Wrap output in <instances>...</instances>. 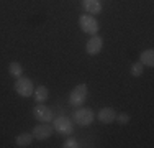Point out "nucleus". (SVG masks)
I'll return each mask as SVG.
<instances>
[{
  "mask_svg": "<svg viewBox=\"0 0 154 148\" xmlns=\"http://www.w3.org/2000/svg\"><path fill=\"white\" fill-rule=\"evenodd\" d=\"M79 27L80 30H82L84 33H89V35H97L98 33V21H97V18L94 17V15H90V13H84V15H80V18H79Z\"/></svg>",
  "mask_w": 154,
  "mask_h": 148,
  "instance_id": "nucleus-1",
  "label": "nucleus"
},
{
  "mask_svg": "<svg viewBox=\"0 0 154 148\" xmlns=\"http://www.w3.org/2000/svg\"><path fill=\"white\" fill-rule=\"evenodd\" d=\"M87 92H89L87 84H77V86L71 91V94H69V104H71L72 107L82 105L87 99Z\"/></svg>",
  "mask_w": 154,
  "mask_h": 148,
  "instance_id": "nucleus-2",
  "label": "nucleus"
},
{
  "mask_svg": "<svg viewBox=\"0 0 154 148\" xmlns=\"http://www.w3.org/2000/svg\"><path fill=\"white\" fill-rule=\"evenodd\" d=\"M13 87H15V92L20 97H31L33 91H35V86H33L31 79H28V77H25V76L17 77Z\"/></svg>",
  "mask_w": 154,
  "mask_h": 148,
  "instance_id": "nucleus-3",
  "label": "nucleus"
},
{
  "mask_svg": "<svg viewBox=\"0 0 154 148\" xmlns=\"http://www.w3.org/2000/svg\"><path fill=\"white\" fill-rule=\"evenodd\" d=\"M74 120H75L77 125H80V127H89V125L95 120V114H94L92 109L79 107L74 112Z\"/></svg>",
  "mask_w": 154,
  "mask_h": 148,
  "instance_id": "nucleus-4",
  "label": "nucleus"
},
{
  "mask_svg": "<svg viewBox=\"0 0 154 148\" xmlns=\"http://www.w3.org/2000/svg\"><path fill=\"white\" fill-rule=\"evenodd\" d=\"M53 132H54V127H53L51 124L39 122V125H36V127L31 130V135H33V138L43 142V140H48V138H49V137L53 135Z\"/></svg>",
  "mask_w": 154,
  "mask_h": 148,
  "instance_id": "nucleus-5",
  "label": "nucleus"
},
{
  "mask_svg": "<svg viewBox=\"0 0 154 148\" xmlns=\"http://www.w3.org/2000/svg\"><path fill=\"white\" fill-rule=\"evenodd\" d=\"M53 127H54V132L61 133V135H71L72 130H74V125L69 118L66 117H57L53 120Z\"/></svg>",
  "mask_w": 154,
  "mask_h": 148,
  "instance_id": "nucleus-6",
  "label": "nucleus"
},
{
  "mask_svg": "<svg viewBox=\"0 0 154 148\" xmlns=\"http://www.w3.org/2000/svg\"><path fill=\"white\" fill-rule=\"evenodd\" d=\"M33 117L38 122L49 124V122H53V110H51L49 107L43 105V104H38V105H35V109H33Z\"/></svg>",
  "mask_w": 154,
  "mask_h": 148,
  "instance_id": "nucleus-7",
  "label": "nucleus"
},
{
  "mask_svg": "<svg viewBox=\"0 0 154 148\" xmlns=\"http://www.w3.org/2000/svg\"><path fill=\"white\" fill-rule=\"evenodd\" d=\"M102 46H103V40L97 35H92V38H90L85 44V51L90 56H95V54H98L102 51Z\"/></svg>",
  "mask_w": 154,
  "mask_h": 148,
  "instance_id": "nucleus-8",
  "label": "nucleus"
},
{
  "mask_svg": "<svg viewBox=\"0 0 154 148\" xmlns=\"http://www.w3.org/2000/svg\"><path fill=\"white\" fill-rule=\"evenodd\" d=\"M97 118L102 122V124H112V122H115V118H116V110L112 109V107H105V109H102L100 112H98Z\"/></svg>",
  "mask_w": 154,
  "mask_h": 148,
  "instance_id": "nucleus-9",
  "label": "nucleus"
},
{
  "mask_svg": "<svg viewBox=\"0 0 154 148\" xmlns=\"http://www.w3.org/2000/svg\"><path fill=\"white\" fill-rule=\"evenodd\" d=\"M82 7H84V10H85L87 13H100L102 12V3H100V0H84L82 2Z\"/></svg>",
  "mask_w": 154,
  "mask_h": 148,
  "instance_id": "nucleus-10",
  "label": "nucleus"
},
{
  "mask_svg": "<svg viewBox=\"0 0 154 148\" xmlns=\"http://www.w3.org/2000/svg\"><path fill=\"white\" fill-rule=\"evenodd\" d=\"M33 97H35L36 104H45L48 101V97H49V91H48L46 86H38L33 91Z\"/></svg>",
  "mask_w": 154,
  "mask_h": 148,
  "instance_id": "nucleus-11",
  "label": "nucleus"
},
{
  "mask_svg": "<svg viewBox=\"0 0 154 148\" xmlns=\"http://www.w3.org/2000/svg\"><path fill=\"white\" fill-rule=\"evenodd\" d=\"M139 63H141L143 66L152 68L154 66V51L152 50H144L141 54H139Z\"/></svg>",
  "mask_w": 154,
  "mask_h": 148,
  "instance_id": "nucleus-12",
  "label": "nucleus"
},
{
  "mask_svg": "<svg viewBox=\"0 0 154 148\" xmlns=\"http://www.w3.org/2000/svg\"><path fill=\"white\" fill-rule=\"evenodd\" d=\"M31 142H33V135H31V133H20V135H17V138H15L17 146H20V148L30 146Z\"/></svg>",
  "mask_w": 154,
  "mask_h": 148,
  "instance_id": "nucleus-13",
  "label": "nucleus"
},
{
  "mask_svg": "<svg viewBox=\"0 0 154 148\" xmlns=\"http://www.w3.org/2000/svg\"><path fill=\"white\" fill-rule=\"evenodd\" d=\"M8 72L12 77H20V76H23V66L18 61H12L8 64Z\"/></svg>",
  "mask_w": 154,
  "mask_h": 148,
  "instance_id": "nucleus-14",
  "label": "nucleus"
},
{
  "mask_svg": "<svg viewBox=\"0 0 154 148\" xmlns=\"http://www.w3.org/2000/svg\"><path fill=\"white\" fill-rule=\"evenodd\" d=\"M143 71H144V66L141 64V63H133L131 64V69H130V72H131V76H134V77H139L143 74Z\"/></svg>",
  "mask_w": 154,
  "mask_h": 148,
  "instance_id": "nucleus-15",
  "label": "nucleus"
},
{
  "mask_svg": "<svg viewBox=\"0 0 154 148\" xmlns=\"http://www.w3.org/2000/svg\"><path fill=\"white\" fill-rule=\"evenodd\" d=\"M115 120H118V124L125 125V124H128V122H130V115H128V114H116Z\"/></svg>",
  "mask_w": 154,
  "mask_h": 148,
  "instance_id": "nucleus-16",
  "label": "nucleus"
},
{
  "mask_svg": "<svg viewBox=\"0 0 154 148\" xmlns=\"http://www.w3.org/2000/svg\"><path fill=\"white\" fill-rule=\"evenodd\" d=\"M64 148H77L79 146V143H77V140H74V138H69V140H66L64 142V145H62Z\"/></svg>",
  "mask_w": 154,
  "mask_h": 148,
  "instance_id": "nucleus-17",
  "label": "nucleus"
}]
</instances>
